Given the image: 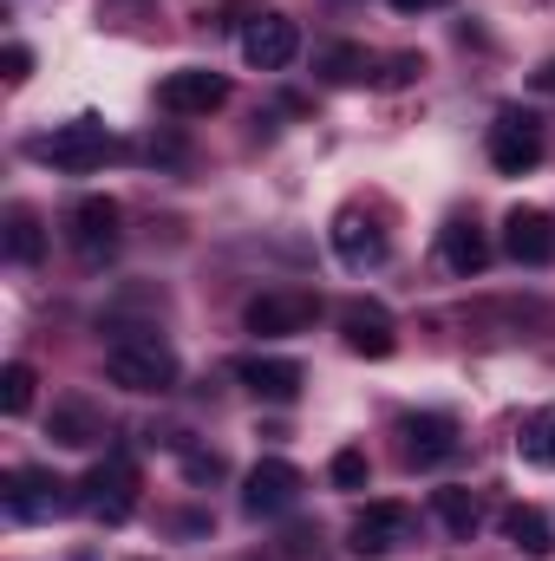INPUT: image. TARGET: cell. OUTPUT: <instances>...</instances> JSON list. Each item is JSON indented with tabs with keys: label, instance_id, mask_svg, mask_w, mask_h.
Returning <instances> with one entry per match:
<instances>
[{
	"label": "cell",
	"instance_id": "obj_1",
	"mask_svg": "<svg viewBox=\"0 0 555 561\" xmlns=\"http://www.w3.org/2000/svg\"><path fill=\"white\" fill-rule=\"evenodd\" d=\"M105 379L125 386V392H144V399L170 392L177 386V353L163 340H150V333H118L112 353H105Z\"/></svg>",
	"mask_w": 555,
	"mask_h": 561
},
{
	"label": "cell",
	"instance_id": "obj_2",
	"mask_svg": "<svg viewBox=\"0 0 555 561\" xmlns=\"http://www.w3.org/2000/svg\"><path fill=\"white\" fill-rule=\"evenodd\" d=\"M79 510L92 516V523H132V510H138V463L125 457V450H112V457H99L86 477H79Z\"/></svg>",
	"mask_w": 555,
	"mask_h": 561
},
{
	"label": "cell",
	"instance_id": "obj_3",
	"mask_svg": "<svg viewBox=\"0 0 555 561\" xmlns=\"http://www.w3.org/2000/svg\"><path fill=\"white\" fill-rule=\"evenodd\" d=\"M0 503H7L13 523H53L59 510L79 503V483L53 477V470H39V463H20V470H7V483H0Z\"/></svg>",
	"mask_w": 555,
	"mask_h": 561
},
{
	"label": "cell",
	"instance_id": "obj_4",
	"mask_svg": "<svg viewBox=\"0 0 555 561\" xmlns=\"http://www.w3.org/2000/svg\"><path fill=\"white\" fill-rule=\"evenodd\" d=\"M33 157L53 163V170H66V176H86V170H99L112 157V131L99 118H72V125H53L46 138L33 144Z\"/></svg>",
	"mask_w": 555,
	"mask_h": 561
},
{
	"label": "cell",
	"instance_id": "obj_5",
	"mask_svg": "<svg viewBox=\"0 0 555 561\" xmlns=\"http://www.w3.org/2000/svg\"><path fill=\"white\" fill-rule=\"evenodd\" d=\"M157 105H163L170 118H209V112L229 105V79L209 72V66H177V72L157 85Z\"/></svg>",
	"mask_w": 555,
	"mask_h": 561
},
{
	"label": "cell",
	"instance_id": "obj_6",
	"mask_svg": "<svg viewBox=\"0 0 555 561\" xmlns=\"http://www.w3.org/2000/svg\"><path fill=\"white\" fill-rule=\"evenodd\" d=\"M314 313H320L314 294H301V287H269V294H256V300L242 307V327H249L256 340H281V333H307Z\"/></svg>",
	"mask_w": 555,
	"mask_h": 561
},
{
	"label": "cell",
	"instance_id": "obj_7",
	"mask_svg": "<svg viewBox=\"0 0 555 561\" xmlns=\"http://www.w3.org/2000/svg\"><path fill=\"white\" fill-rule=\"evenodd\" d=\"M118 222H125V209H118L112 196H79V203L66 209V242H72L86 262H105V255L118 249V236H125Z\"/></svg>",
	"mask_w": 555,
	"mask_h": 561
},
{
	"label": "cell",
	"instance_id": "obj_8",
	"mask_svg": "<svg viewBox=\"0 0 555 561\" xmlns=\"http://www.w3.org/2000/svg\"><path fill=\"white\" fill-rule=\"evenodd\" d=\"M236 39H242V59H249L256 72H281V66L301 59V26H294L287 13H249Z\"/></svg>",
	"mask_w": 555,
	"mask_h": 561
},
{
	"label": "cell",
	"instance_id": "obj_9",
	"mask_svg": "<svg viewBox=\"0 0 555 561\" xmlns=\"http://www.w3.org/2000/svg\"><path fill=\"white\" fill-rule=\"evenodd\" d=\"M399 542H412V510L406 503H366L347 529V549L360 561H386Z\"/></svg>",
	"mask_w": 555,
	"mask_h": 561
},
{
	"label": "cell",
	"instance_id": "obj_10",
	"mask_svg": "<svg viewBox=\"0 0 555 561\" xmlns=\"http://www.w3.org/2000/svg\"><path fill=\"white\" fill-rule=\"evenodd\" d=\"M229 379H236V386H249V392H256V399H269V405H294V399H301V386H307L301 359H281V353H242V359L229 366Z\"/></svg>",
	"mask_w": 555,
	"mask_h": 561
},
{
	"label": "cell",
	"instance_id": "obj_11",
	"mask_svg": "<svg viewBox=\"0 0 555 561\" xmlns=\"http://www.w3.org/2000/svg\"><path fill=\"white\" fill-rule=\"evenodd\" d=\"M301 490H307V477H301L287 457H262V463L242 477V510H249V516H281V510L301 503Z\"/></svg>",
	"mask_w": 555,
	"mask_h": 561
},
{
	"label": "cell",
	"instance_id": "obj_12",
	"mask_svg": "<svg viewBox=\"0 0 555 561\" xmlns=\"http://www.w3.org/2000/svg\"><path fill=\"white\" fill-rule=\"evenodd\" d=\"M340 340L360 359H393L399 353V327H393V313L380 300H347L340 307Z\"/></svg>",
	"mask_w": 555,
	"mask_h": 561
},
{
	"label": "cell",
	"instance_id": "obj_13",
	"mask_svg": "<svg viewBox=\"0 0 555 561\" xmlns=\"http://www.w3.org/2000/svg\"><path fill=\"white\" fill-rule=\"evenodd\" d=\"M490 163H497L503 176L536 170V163H543V125H536L530 112H497V125H490Z\"/></svg>",
	"mask_w": 555,
	"mask_h": 561
},
{
	"label": "cell",
	"instance_id": "obj_14",
	"mask_svg": "<svg viewBox=\"0 0 555 561\" xmlns=\"http://www.w3.org/2000/svg\"><path fill=\"white\" fill-rule=\"evenodd\" d=\"M327 236H333V255H340L347 268H380V262H386V229H380L366 209H340Z\"/></svg>",
	"mask_w": 555,
	"mask_h": 561
},
{
	"label": "cell",
	"instance_id": "obj_15",
	"mask_svg": "<svg viewBox=\"0 0 555 561\" xmlns=\"http://www.w3.org/2000/svg\"><path fill=\"white\" fill-rule=\"evenodd\" d=\"M399 437H406V463L412 470H431V463H444L457 450V424L444 419V412H406Z\"/></svg>",
	"mask_w": 555,
	"mask_h": 561
},
{
	"label": "cell",
	"instance_id": "obj_16",
	"mask_svg": "<svg viewBox=\"0 0 555 561\" xmlns=\"http://www.w3.org/2000/svg\"><path fill=\"white\" fill-rule=\"evenodd\" d=\"M503 249H510V262H523V268H550L555 262V222L543 209H510V216H503Z\"/></svg>",
	"mask_w": 555,
	"mask_h": 561
},
{
	"label": "cell",
	"instance_id": "obj_17",
	"mask_svg": "<svg viewBox=\"0 0 555 561\" xmlns=\"http://www.w3.org/2000/svg\"><path fill=\"white\" fill-rule=\"evenodd\" d=\"M438 255H444V268H451V275H484V262H490V242H484V229H477L471 216H457V222H444V236H438Z\"/></svg>",
	"mask_w": 555,
	"mask_h": 561
},
{
	"label": "cell",
	"instance_id": "obj_18",
	"mask_svg": "<svg viewBox=\"0 0 555 561\" xmlns=\"http://www.w3.org/2000/svg\"><path fill=\"white\" fill-rule=\"evenodd\" d=\"M497 529H503L510 549H523V556H536V561L555 549V529H550V516H543L536 503H510V510L497 516Z\"/></svg>",
	"mask_w": 555,
	"mask_h": 561
},
{
	"label": "cell",
	"instance_id": "obj_19",
	"mask_svg": "<svg viewBox=\"0 0 555 561\" xmlns=\"http://www.w3.org/2000/svg\"><path fill=\"white\" fill-rule=\"evenodd\" d=\"M105 437V419L86 405V399H66V405H53V444H66V450H92Z\"/></svg>",
	"mask_w": 555,
	"mask_h": 561
},
{
	"label": "cell",
	"instance_id": "obj_20",
	"mask_svg": "<svg viewBox=\"0 0 555 561\" xmlns=\"http://www.w3.org/2000/svg\"><path fill=\"white\" fill-rule=\"evenodd\" d=\"M517 457L536 463V470H555V405H536L517 424Z\"/></svg>",
	"mask_w": 555,
	"mask_h": 561
},
{
	"label": "cell",
	"instance_id": "obj_21",
	"mask_svg": "<svg viewBox=\"0 0 555 561\" xmlns=\"http://www.w3.org/2000/svg\"><path fill=\"white\" fill-rule=\"evenodd\" d=\"M39 255H46V229H39V216H33L26 203H13V209H7V262L33 268Z\"/></svg>",
	"mask_w": 555,
	"mask_h": 561
},
{
	"label": "cell",
	"instance_id": "obj_22",
	"mask_svg": "<svg viewBox=\"0 0 555 561\" xmlns=\"http://www.w3.org/2000/svg\"><path fill=\"white\" fill-rule=\"evenodd\" d=\"M431 510H438V523H444L457 542H471L477 523H484V503H477L471 490H431Z\"/></svg>",
	"mask_w": 555,
	"mask_h": 561
},
{
	"label": "cell",
	"instance_id": "obj_23",
	"mask_svg": "<svg viewBox=\"0 0 555 561\" xmlns=\"http://www.w3.org/2000/svg\"><path fill=\"white\" fill-rule=\"evenodd\" d=\"M366 46H320V59H314V72L327 79V85H353V79H366Z\"/></svg>",
	"mask_w": 555,
	"mask_h": 561
},
{
	"label": "cell",
	"instance_id": "obj_24",
	"mask_svg": "<svg viewBox=\"0 0 555 561\" xmlns=\"http://www.w3.org/2000/svg\"><path fill=\"white\" fill-rule=\"evenodd\" d=\"M33 386H39L33 366H26V359H7V366H0V412H7V419H26V412H33Z\"/></svg>",
	"mask_w": 555,
	"mask_h": 561
},
{
	"label": "cell",
	"instance_id": "obj_25",
	"mask_svg": "<svg viewBox=\"0 0 555 561\" xmlns=\"http://www.w3.org/2000/svg\"><path fill=\"white\" fill-rule=\"evenodd\" d=\"M327 477H333V490H366V477H373V463H366V450H360V444H347V450H333V463H327Z\"/></svg>",
	"mask_w": 555,
	"mask_h": 561
},
{
	"label": "cell",
	"instance_id": "obj_26",
	"mask_svg": "<svg viewBox=\"0 0 555 561\" xmlns=\"http://www.w3.org/2000/svg\"><path fill=\"white\" fill-rule=\"evenodd\" d=\"M223 470H229V463H223V450H196V444L183 450V477H190V483H216Z\"/></svg>",
	"mask_w": 555,
	"mask_h": 561
},
{
	"label": "cell",
	"instance_id": "obj_27",
	"mask_svg": "<svg viewBox=\"0 0 555 561\" xmlns=\"http://www.w3.org/2000/svg\"><path fill=\"white\" fill-rule=\"evenodd\" d=\"M418 72H424V59H418V53H393V59L380 66V85H386V92H399V85H412Z\"/></svg>",
	"mask_w": 555,
	"mask_h": 561
},
{
	"label": "cell",
	"instance_id": "obj_28",
	"mask_svg": "<svg viewBox=\"0 0 555 561\" xmlns=\"http://www.w3.org/2000/svg\"><path fill=\"white\" fill-rule=\"evenodd\" d=\"M0 72H7V85H26V79H33V53L13 39V46L0 53Z\"/></svg>",
	"mask_w": 555,
	"mask_h": 561
},
{
	"label": "cell",
	"instance_id": "obj_29",
	"mask_svg": "<svg viewBox=\"0 0 555 561\" xmlns=\"http://www.w3.org/2000/svg\"><path fill=\"white\" fill-rule=\"evenodd\" d=\"M399 13H431V7H444V0H393Z\"/></svg>",
	"mask_w": 555,
	"mask_h": 561
},
{
	"label": "cell",
	"instance_id": "obj_30",
	"mask_svg": "<svg viewBox=\"0 0 555 561\" xmlns=\"http://www.w3.org/2000/svg\"><path fill=\"white\" fill-rule=\"evenodd\" d=\"M536 92H555V59L543 66V72H536Z\"/></svg>",
	"mask_w": 555,
	"mask_h": 561
}]
</instances>
